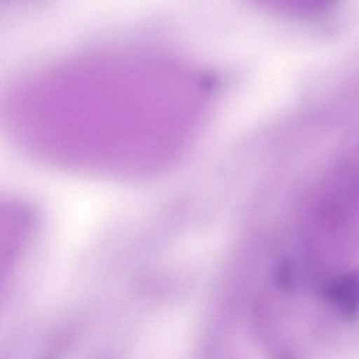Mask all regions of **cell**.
<instances>
[{
  "label": "cell",
  "mask_w": 359,
  "mask_h": 359,
  "mask_svg": "<svg viewBox=\"0 0 359 359\" xmlns=\"http://www.w3.org/2000/svg\"><path fill=\"white\" fill-rule=\"evenodd\" d=\"M326 297L334 303L348 318L358 312V285L355 273L351 272L334 283L326 292Z\"/></svg>",
  "instance_id": "obj_1"
}]
</instances>
